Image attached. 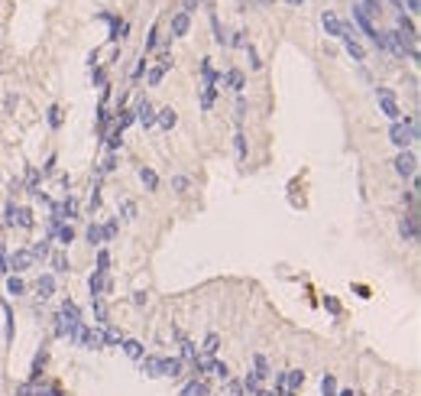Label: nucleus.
<instances>
[{
    "label": "nucleus",
    "instance_id": "49530a36",
    "mask_svg": "<svg viewBox=\"0 0 421 396\" xmlns=\"http://www.w3.org/2000/svg\"><path fill=\"white\" fill-rule=\"evenodd\" d=\"M156 43H159V30L153 26V30H149V36H146V52H153V49H156ZM146 52H143V56H146Z\"/></svg>",
    "mask_w": 421,
    "mask_h": 396
},
{
    "label": "nucleus",
    "instance_id": "dca6fc26",
    "mask_svg": "<svg viewBox=\"0 0 421 396\" xmlns=\"http://www.w3.org/2000/svg\"><path fill=\"white\" fill-rule=\"evenodd\" d=\"M156 120H159V127H162V130H172V127L178 124L175 107H162V111H156Z\"/></svg>",
    "mask_w": 421,
    "mask_h": 396
},
{
    "label": "nucleus",
    "instance_id": "bf43d9fd",
    "mask_svg": "<svg viewBox=\"0 0 421 396\" xmlns=\"http://www.w3.org/2000/svg\"><path fill=\"white\" fill-rule=\"evenodd\" d=\"M288 4H292V7H301V4H305V0H288Z\"/></svg>",
    "mask_w": 421,
    "mask_h": 396
},
{
    "label": "nucleus",
    "instance_id": "4468645a",
    "mask_svg": "<svg viewBox=\"0 0 421 396\" xmlns=\"http://www.w3.org/2000/svg\"><path fill=\"white\" fill-rule=\"evenodd\" d=\"M107 283H110V279L104 276V273H91V279H88L91 296H107Z\"/></svg>",
    "mask_w": 421,
    "mask_h": 396
},
{
    "label": "nucleus",
    "instance_id": "b1692460",
    "mask_svg": "<svg viewBox=\"0 0 421 396\" xmlns=\"http://www.w3.org/2000/svg\"><path fill=\"white\" fill-rule=\"evenodd\" d=\"M140 370H143V377H159V357H140Z\"/></svg>",
    "mask_w": 421,
    "mask_h": 396
},
{
    "label": "nucleus",
    "instance_id": "412c9836",
    "mask_svg": "<svg viewBox=\"0 0 421 396\" xmlns=\"http://www.w3.org/2000/svg\"><path fill=\"white\" fill-rule=\"evenodd\" d=\"M36 292H39V299H49V296H55V276H52V273L39 276V283H36Z\"/></svg>",
    "mask_w": 421,
    "mask_h": 396
},
{
    "label": "nucleus",
    "instance_id": "58836bf2",
    "mask_svg": "<svg viewBox=\"0 0 421 396\" xmlns=\"http://www.w3.org/2000/svg\"><path fill=\"white\" fill-rule=\"evenodd\" d=\"M107 270H110V254H107V250H98V270H94V273H104V276H107Z\"/></svg>",
    "mask_w": 421,
    "mask_h": 396
},
{
    "label": "nucleus",
    "instance_id": "cd10ccee",
    "mask_svg": "<svg viewBox=\"0 0 421 396\" xmlns=\"http://www.w3.org/2000/svg\"><path fill=\"white\" fill-rule=\"evenodd\" d=\"M182 360H188V364H195L198 360V344L188 338H182Z\"/></svg>",
    "mask_w": 421,
    "mask_h": 396
},
{
    "label": "nucleus",
    "instance_id": "c756f323",
    "mask_svg": "<svg viewBox=\"0 0 421 396\" xmlns=\"http://www.w3.org/2000/svg\"><path fill=\"white\" fill-rule=\"evenodd\" d=\"M214 98H217V88H214V85H201V107H204V111L214 107Z\"/></svg>",
    "mask_w": 421,
    "mask_h": 396
},
{
    "label": "nucleus",
    "instance_id": "8fccbe9b",
    "mask_svg": "<svg viewBox=\"0 0 421 396\" xmlns=\"http://www.w3.org/2000/svg\"><path fill=\"white\" fill-rule=\"evenodd\" d=\"M172 185H175V192H188V175H175Z\"/></svg>",
    "mask_w": 421,
    "mask_h": 396
},
{
    "label": "nucleus",
    "instance_id": "423d86ee",
    "mask_svg": "<svg viewBox=\"0 0 421 396\" xmlns=\"http://www.w3.org/2000/svg\"><path fill=\"white\" fill-rule=\"evenodd\" d=\"M415 169H418V159H415V153L411 149H402V153L395 156V172L402 175V179H415Z\"/></svg>",
    "mask_w": 421,
    "mask_h": 396
},
{
    "label": "nucleus",
    "instance_id": "603ef678",
    "mask_svg": "<svg viewBox=\"0 0 421 396\" xmlns=\"http://www.w3.org/2000/svg\"><path fill=\"white\" fill-rule=\"evenodd\" d=\"M120 136H123V130H120V127H114V130H110V149H117V146H120Z\"/></svg>",
    "mask_w": 421,
    "mask_h": 396
},
{
    "label": "nucleus",
    "instance_id": "c85d7f7f",
    "mask_svg": "<svg viewBox=\"0 0 421 396\" xmlns=\"http://www.w3.org/2000/svg\"><path fill=\"white\" fill-rule=\"evenodd\" d=\"M49 241H52V237H43V241L33 244V250H30L33 260H46V257H49Z\"/></svg>",
    "mask_w": 421,
    "mask_h": 396
},
{
    "label": "nucleus",
    "instance_id": "0eeeda50",
    "mask_svg": "<svg viewBox=\"0 0 421 396\" xmlns=\"http://www.w3.org/2000/svg\"><path fill=\"white\" fill-rule=\"evenodd\" d=\"M133 111H136V120H140V127H143V130H149V127L156 124V111H159V107L153 104V101H146V98H143V101H136V107H133Z\"/></svg>",
    "mask_w": 421,
    "mask_h": 396
},
{
    "label": "nucleus",
    "instance_id": "f257e3e1",
    "mask_svg": "<svg viewBox=\"0 0 421 396\" xmlns=\"http://www.w3.org/2000/svg\"><path fill=\"white\" fill-rule=\"evenodd\" d=\"M72 218H78V198H62V202L52 205V218H49V237L55 234V228H59L62 221H72Z\"/></svg>",
    "mask_w": 421,
    "mask_h": 396
},
{
    "label": "nucleus",
    "instance_id": "6e6552de",
    "mask_svg": "<svg viewBox=\"0 0 421 396\" xmlns=\"http://www.w3.org/2000/svg\"><path fill=\"white\" fill-rule=\"evenodd\" d=\"M182 370H185V360L182 357H159V377L175 380V377H182Z\"/></svg>",
    "mask_w": 421,
    "mask_h": 396
},
{
    "label": "nucleus",
    "instance_id": "f03ea898",
    "mask_svg": "<svg viewBox=\"0 0 421 396\" xmlns=\"http://www.w3.org/2000/svg\"><path fill=\"white\" fill-rule=\"evenodd\" d=\"M389 140L395 143L398 149H408L411 143L418 140V124H415V120H395L392 130H389Z\"/></svg>",
    "mask_w": 421,
    "mask_h": 396
},
{
    "label": "nucleus",
    "instance_id": "de8ad7c7",
    "mask_svg": "<svg viewBox=\"0 0 421 396\" xmlns=\"http://www.w3.org/2000/svg\"><path fill=\"white\" fill-rule=\"evenodd\" d=\"M26 185H30V188H36V185H39V169H33V166L26 169Z\"/></svg>",
    "mask_w": 421,
    "mask_h": 396
},
{
    "label": "nucleus",
    "instance_id": "5701e85b",
    "mask_svg": "<svg viewBox=\"0 0 421 396\" xmlns=\"http://www.w3.org/2000/svg\"><path fill=\"white\" fill-rule=\"evenodd\" d=\"M253 373H256L259 380H266L269 373H272V367H269V360H266V354H256L253 357Z\"/></svg>",
    "mask_w": 421,
    "mask_h": 396
},
{
    "label": "nucleus",
    "instance_id": "e433bc0d",
    "mask_svg": "<svg viewBox=\"0 0 421 396\" xmlns=\"http://www.w3.org/2000/svg\"><path fill=\"white\" fill-rule=\"evenodd\" d=\"M49 127H52V130H59V127H62V107L59 104L49 107Z\"/></svg>",
    "mask_w": 421,
    "mask_h": 396
},
{
    "label": "nucleus",
    "instance_id": "09e8293b",
    "mask_svg": "<svg viewBox=\"0 0 421 396\" xmlns=\"http://www.w3.org/2000/svg\"><path fill=\"white\" fill-rule=\"evenodd\" d=\"M227 393H230V396H243V383H240V380H227Z\"/></svg>",
    "mask_w": 421,
    "mask_h": 396
},
{
    "label": "nucleus",
    "instance_id": "a878e982",
    "mask_svg": "<svg viewBox=\"0 0 421 396\" xmlns=\"http://www.w3.org/2000/svg\"><path fill=\"white\" fill-rule=\"evenodd\" d=\"M52 237H59V244H62V247H68V244L75 241V231H72V224H59Z\"/></svg>",
    "mask_w": 421,
    "mask_h": 396
},
{
    "label": "nucleus",
    "instance_id": "37998d69",
    "mask_svg": "<svg viewBox=\"0 0 421 396\" xmlns=\"http://www.w3.org/2000/svg\"><path fill=\"white\" fill-rule=\"evenodd\" d=\"M133 218H136V202L127 198V202H123V221H133Z\"/></svg>",
    "mask_w": 421,
    "mask_h": 396
},
{
    "label": "nucleus",
    "instance_id": "6e6d98bb",
    "mask_svg": "<svg viewBox=\"0 0 421 396\" xmlns=\"http://www.w3.org/2000/svg\"><path fill=\"white\" fill-rule=\"evenodd\" d=\"M117 169V156H107V162H104V172H114Z\"/></svg>",
    "mask_w": 421,
    "mask_h": 396
},
{
    "label": "nucleus",
    "instance_id": "ea45409f",
    "mask_svg": "<svg viewBox=\"0 0 421 396\" xmlns=\"http://www.w3.org/2000/svg\"><path fill=\"white\" fill-rule=\"evenodd\" d=\"M233 146H237V156L243 159V156H246V133H243V130H237V136H233Z\"/></svg>",
    "mask_w": 421,
    "mask_h": 396
},
{
    "label": "nucleus",
    "instance_id": "13d9d810",
    "mask_svg": "<svg viewBox=\"0 0 421 396\" xmlns=\"http://www.w3.org/2000/svg\"><path fill=\"white\" fill-rule=\"evenodd\" d=\"M340 396H360V393H353V390H340Z\"/></svg>",
    "mask_w": 421,
    "mask_h": 396
},
{
    "label": "nucleus",
    "instance_id": "6ab92c4d",
    "mask_svg": "<svg viewBox=\"0 0 421 396\" xmlns=\"http://www.w3.org/2000/svg\"><path fill=\"white\" fill-rule=\"evenodd\" d=\"M343 46H347V56L353 59V62H363V59H366V49H363V43H356V36H347Z\"/></svg>",
    "mask_w": 421,
    "mask_h": 396
},
{
    "label": "nucleus",
    "instance_id": "393cba45",
    "mask_svg": "<svg viewBox=\"0 0 421 396\" xmlns=\"http://www.w3.org/2000/svg\"><path fill=\"white\" fill-rule=\"evenodd\" d=\"M208 393H211V390H208V383H204V380H191V383L182 390V396H208Z\"/></svg>",
    "mask_w": 421,
    "mask_h": 396
},
{
    "label": "nucleus",
    "instance_id": "20e7f679",
    "mask_svg": "<svg viewBox=\"0 0 421 396\" xmlns=\"http://www.w3.org/2000/svg\"><path fill=\"white\" fill-rule=\"evenodd\" d=\"M376 98H379V111L385 114L389 120H402V107H398L395 94L389 91V88H376Z\"/></svg>",
    "mask_w": 421,
    "mask_h": 396
},
{
    "label": "nucleus",
    "instance_id": "2eb2a0df",
    "mask_svg": "<svg viewBox=\"0 0 421 396\" xmlns=\"http://www.w3.org/2000/svg\"><path fill=\"white\" fill-rule=\"evenodd\" d=\"M246 85V75L240 72V68H230V72L224 75V88H233V91H243Z\"/></svg>",
    "mask_w": 421,
    "mask_h": 396
},
{
    "label": "nucleus",
    "instance_id": "4be33fe9",
    "mask_svg": "<svg viewBox=\"0 0 421 396\" xmlns=\"http://www.w3.org/2000/svg\"><path fill=\"white\" fill-rule=\"evenodd\" d=\"M282 383H285V390H298V386L305 383V370H288V373H282Z\"/></svg>",
    "mask_w": 421,
    "mask_h": 396
},
{
    "label": "nucleus",
    "instance_id": "7c9ffc66",
    "mask_svg": "<svg viewBox=\"0 0 421 396\" xmlns=\"http://www.w3.org/2000/svg\"><path fill=\"white\" fill-rule=\"evenodd\" d=\"M201 351L208 354V357H214V354L220 351V334H208V338H204V344H201Z\"/></svg>",
    "mask_w": 421,
    "mask_h": 396
},
{
    "label": "nucleus",
    "instance_id": "f704fd0d",
    "mask_svg": "<svg viewBox=\"0 0 421 396\" xmlns=\"http://www.w3.org/2000/svg\"><path fill=\"white\" fill-rule=\"evenodd\" d=\"M52 270H55V273H68V270H72L68 257H65V254H55V257H52Z\"/></svg>",
    "mask_w": 421,
    "mask_h": 396
},
{
    "label": "nucleus",
    "instance_id": "4d7b16f0",
    "mask_svg": "<svg viewBox=\"0 0 421 396\" xmlns=\"http://www.w3.org/2000/svg\"><path fill=\"white\" fill-rule=\"evenodd\" d=\"M405 4H408V10H411V13H418V10H421V4H418V0H405Z\"/></svg>",
    "mask_w": 421,
    "mask_h": 396
},
{
    "label": "nucleus",
    "instance_id": "7ed1b4c3",
    "mask_svg": "<svg viewBox=\"0 0 421 396\" xmlns=\"http://www.w3.org/2000/svg\"><path fill=\"white\" fill-rule=\"evenodd\" d=\"M68 341H72V344H78V347H88V351H94V347H101V331L88 328V325L81 322L78 328H72V334H68Z\"/></svg>",
    "mask_w": 421,
    "mask_h": 396
},
{
    "label": "nucleus",
    "instance_id": "ddd939ff",
    "mask_svg": "<svg viewBox=\"0 0 421 396\" xmlns=\"http://www.w3.org/2000/svg\"><path fill=\"white\" fill-rule=\"evenodd\" d=\"M123 351H127V357H133V360H140V357H146V344L143 341H136V338H123Z\"/></svg>",
    "mask_w": 421,
    "mask_h": 396
},
{
    "label": "nucleus",
    "instance_id": "a211bd4d",
    "mask_svg": "<svg viewBox=\"0 0 421 396\" xmlns=\"http://www.w3.org/2000/svg\"><path fill=\"white\" fill-rule=\"evenodd\" d=\"M398 231H402V237H405V241H411V244H415V241H418V221H415V215L402 218V224H398Z\"/></svg>",
    "mask_w": 421,
    "mask_h": 396
},
{
    "label": "nucleus",
    "instance_id": "79ce46f5",
    "mask_svg": "<svg viewBox=\"0 0 421 396\" xmlns=\"http://www.w3.org/2000/svg\"><path fill=\"white\" fill-rule=\"evenodd\" d=\"M88 208H91V215L101 208V185L94 182V188H91V202H88Z\"/></svg>",
    "mask_w": 421,
    "mask_h": 396
},
{
    "label": "nucleus",
    "instance_id": "a19ab883",
    "mask_svg": "<svg viewBox=\"0 0 421 396\" xmlns=\"http://www.w3.org/2000/svg\"><path fill=\"white\" fill-rule=\"evenodd\" d=\"M321 393H324V396H337V383H334V377H330V373L321 380Z\"/></svg>",
    "mask_w": 421,
    "mask_h": 396
},
{
    "label": "nucleus",
    "instance_id": "9b49d317",
    "mask_svg": "<svg viewBox=\"0 0 421 396\" xmlns=\"http://www.w3.org/2000/svg\"><path fill=\"white\" fill-rule=\"evenodd\" d=\"M188 30H191V13H182V10H178L175 17H172V39L188 36Z\"/></svg>",
    "mask_w": 421,
    "mask_h": 396
},
{
    "label": "nucleus",
    "instance_id": "a18cd8bd",
    "mask_svg": "<svg viewBox=\"0 0 421 396\" xmlns=\"http://www.w3.org/2000/svg\"><path fill=\"white\" fill-rule=\"evenodd\" d=\"M127 30H130V23H123V20H120V23H114V33H110V39H123V36H127Z\"/></svg>",
    "mask_w": 421,
    "mask_h": 396
},
{
    "label": "nucleus",
    "instance_id": "bb28decb",
    "mask_svg": "<svg viewBox=\"0 0 421 396\" xmlns=\"http://www.w3.org/2000/svg\"><path fill=\"white\" fill-rule=\"evenodd\" d=\"M140 179H143V185L153 192V188H159V175H156V169H149V166H143L140 169Z\"/></svg>",
    "mask_w": 421,
    "mask_h": 396
},
{
    "label": "nucleus",
    "instance_id": "864d4df0",
    "mask_svg": "<svg viewBox=\"0 0 421 396\" xmlns=\"http://www.w3.org/2000/svg\"><path fill=\"white\" fill-rule=\"evenodd\" d=\"M198 4H201V0H182V13H191Z\"/></svg>",
    "mask_w": 421,
    "mask_h": 396
},
{
    "label": "nucleus",
    "instance_id": "473e14b6",
    "mask_svg": "<svg viewBox=\"0 0 421 396\" xmlns=\"http://www.w3.org/2000/svg\"><path fill=\"white\" fill-rule=\"evenodd\" d=\"M101 231H104V241H114L117 231H120V218H110L107 224H101Z\"/></svg>",
    "mask_w": 421,
    "mask_h": 396
},
{
    "label": "nucleus",
    "instance_id": "4c0bfd02",
    "mask_svg": "<svg viewBox=\"0 0 421 396\" xmlns=\"http://www.w3.org/2000/svg\"><path fill=\"white\" fill-rule=\"evenodd\" d=\"M360 10L372 20V17H379V10H382V7H379V0H363V7H360Z\"/></svg>",
    "mask_w": 421,
    "mask_h": 396
},
{
    "label": "nucleus",
    "instance_id": "1a4fd4ad",
    "mask_svg": "<svg viewBox=\"0 0 421 396\" xmlns=\"http://www.w3.org/2000/svg\"><path fill=\"white\" fill-rule=\"evenodd\" d=\"M7 263H10V273H23V270H30L36 260H33L30 250H13V254L7 257Z\"/></svg>",
    "mask_w": 421,
    "mask_h": 396
},
{
    "label": "nucleus",
    "instance_id": "f8f14e48",
    "mask_svg": "<svg viewBox=\"0 0 421 396\" xmlns=\"http://www.w3.org/2000/svg\"><path fill=\"white\" fill-rule=\"evenodd\" d=\"M204 373H214L217 380H230V367H227L224 360H214V357L204 360Z\"/></svg>",
    "mask_w": 421,
    "mask_h": 396
},
{
    "label": "nucleus",
    "instance_id": "9d476101",
    "mask_svg": "<svg viewBox=\"0 0 421 396\" xmlns=\"http://www.w3.org/2000/svg\"><path fill=\"white\" fill-rule=\"evenodd\" d=\"M321 23H324V33H327V36H337V39L343 36V20L337 17L334 10H324L321 13Z\"/></svg>",
    "mask_w": 421,
    "mask_h": 396
},
{
    "label": "nucleus",
    "instance_id": "39448f33",
    "mask_svg": "<svg viewBox=\"0 0 421 396\" xmlns=\"http://www.w3.org/2000/svg\"><path fill=\"white\" fill-rule=\"evenodd\" d=\"M169 68H172V52L165 49V52H159L156 65H153V68H149V72H146V85H153V88H156L159 81L165 78V72H169Z\"/></svg>",
    "mask_w": 421,
    "mask_h": 396
},
{
    "label": "nucleus",
    "instance_id": "3c124183",
    "mask_svg": "<svg viewBox=\"0 0 421 396\" xmlns=\"http://www.w3.org/2000/svg\"><path fill=\"white\" fill-rule=\"evenodd\" d=\"M246 56H250V68H259V65H263V59L256 56V49H253V46H246Z\"/></svg>",
    "mask_w": 421,
    "mask_h": 396
},
{
    "label": "nucleus",
    "instance_id": "5fc2aeb1",
    "mask_svg": "<svg viewBox=\"0 0 421 396\" xmlns=\"http://www.w3.org/2000/svg\"><path fill=\"white\" fill-rule=\"evenodd\" d=\"M243 114H246V98H240L237 101V120H243Z\"/></svg>",
    "mask_w": 421,
    "mask_h": 396
},
{
    "label": "nucleus",
    "instance_id": "aec40b11",
    "mask_svg": "<svg viewBox=\"0 0 421 396\" xmlns=\"http://www.w3.org/2000/svg\"><path fill=\"white\" fill-rule=\"evenodd\" d=\"M91 309H94V322L98 325H107L110 318H107V302H104V296H91Z\"/></svg>",
    "mask_w": 421,
    "mask_h": 396
},
{
    "label": "nucleus",
    "instance_id": "c9c22d12",
    "mask_svg": "<svg viewBox=\"0 0 421 396\" xmlns=\"http://www.w3.org/2000/svg\"><path fill=\"white\" fill-rule=\"evenodd\" d=\"M214 39H217V43H220V46H230V33H227V30H224V26H220V23H217V17H214Z\"/></svg>",
    "mask_w": 421,
    "mask_h": 396
},
{
    "label": "nucleus",
    "instance_id": "72a5a7b5",
    "mask_svg": "<svg viewBox=\"0 0 421 396\" xmlns=\"http://www.w3.org/2000/svg\"><path fill=\"white\" fill-rule=\"evenodd\" d=\"M7 292H10V296H20V292H26V286H23V279L17 276V273H13L10 279H7Z\"/></svg>",
    "mask_w": 421,
    "mask_h": 396
},
{
    "label": "nucleus",
    "instance_id": "f3484780",
    "mask_svg": "<svg viewBox=\"0 0 421 396\" xmlns=\"http://www.w3.org/2000/svg\"><path fill=\"white\" fill-rule=\"evenodd\" d=\"M120 347L123 344V331L120 328H110V325H107V328L104 331H101V347Z\"/></svg>",
    "mask_w": 421,
    "mask_h": 396
},
{
    "label": "nucleus",
    "instance_id": "2f4dec72",
    "mask_svg": "<svg viewBox=\"0 0 421 396\" xmlns=\"http://www.w3.org/2000/svg\"><path fill=\"white\" fill-rule=\"evenodd\" d=\"M88 244H91V247H101V244H104V231H101V224H91V228H88Z\"/></svg>",
    "mask_w": 421,
    "mask_h": 396
},
{
    "label": "nucleus",
    "instance_id": "c03bdc74",
    "mask_svg": "<svg viewBox=\"0 0 421 396\" xmlns=\"http://www.w3.org/2000/svg\"><path fill=\"white\" fill-rule=\"evenodd\" d=\"M230 46H243V49H246V46H250V39H246V30H237V33H233V36H230Z\"/></svg>",
    "mask_w": 421,
    "mask_h": 396
},
{
    "label": "nucleus",
    "instance_id": "052dcab7",
    "mask_svg": "<svg viewBox=\"0 0 421 396\" xmlns=\"http://www.w3.org/2000/svg\"><path fill=\"white\" fill-rule=\"evenodd\" d=\"M263 4H272V0H263Z\"/></svg>",
    "mask_w": 421,
    "mask_h": 396
}]
</instances>
